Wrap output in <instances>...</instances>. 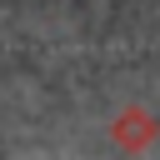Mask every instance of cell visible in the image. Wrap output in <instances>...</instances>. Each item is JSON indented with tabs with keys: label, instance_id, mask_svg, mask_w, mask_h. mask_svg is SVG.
Returning a JSON list of instances; mask_svg holds the SVG:
<instances>
[{
	"label": "cell",
	"instance_id": "cell-1",
	"mask_svg": "<svg viewBox=\"0 0 160 160\" xmlns=\"http://www.w3.org/2000/svg\"><path fill=\"white\" fill-rule=\"evenodd\" d=\"M155 135H160V120H155L145 105H125V110L110 120V140H115L120 150H130V155H135V150H145Z\"/></svg>",
	"mask_w": 160,
	"mask_h": 160
}]
</instances>
